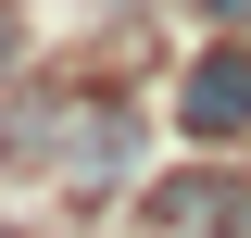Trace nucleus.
Returning a JSON list of instances; mask_svg holds the SVG:
<instances>
[{"mask_svg":"<svg viewBox=\"0 0 251 238\" xmlns=\"http://www.w3.org/2000/svg\"><path fill=\"white\" fill-rule=\"evenodd\" d=\"M201 13H226V25H251V0H201Z\"/></svg>","mask_w":251,"mask_h":238,"instance_id":"2","label":"nucleus"},{"mask_svg":"<svg viewBox=\"0 0 251 238\" xmlns=\"http://www.w3.org/2000/svg\"><path fill=\"white\" fill-rule=\"evenodd\" d=\"M176 125L188 138H239L251 125V38H226V50H201L176 75Z\"/></svg>","mask_w":251,"mask_h":238,"instance_id":"1","label":"nucleus"}]
</instances>
